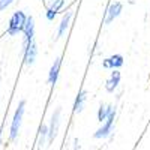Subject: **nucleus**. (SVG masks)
I'll list each match as a JSON object with an SVG mask.
<instances>
[{"mask_svg": "<svg viewBox=\"0 0 150 150\" xmlns=\"http://www.w3.org/2000/svg\"><path fill=\"white\" fill-rule=\"evenodd\" d=\"M116 117H117V105L112 104L111 111H110L107 120H105L104 123H101V126L95 131L93 138H95V140H107V138H110V137L112 135V132H114Z\"/></svg>", "mask_w": 150, "mask_h": 150, "instance_id": "f257e3e1", "label": "nucleus"}, {"mask_svg": "<svg viewBox=\"0 0 150 150\" xmlns=\"http://www.w3.org/2000/svg\"><path fill=\"white\" fill-rule=\"evenodd\" d=\"M27 17L26 12L23 11H17L12 14V17L9 18V23H8V27H6V33L9 36H17L20 33H23L24 27H26V23H27Z\"/></svg>", "mask_w": 150, "mask_h": 150, "instance_id": "f03ea898", "label": "nucleus"}, {"mask_svg": "<svg viewBox=\"0 0 150 150\" xmlns=\"http://www.w3.org/2000/svg\"><path fill=\"white\" fill-rule=\"evenodd\" d=\"M77 6H78V2L75 0L74 5L63 12V15H62V18H60V23H59V26H57L56 38H54L56 42H57L59 39H62V38L68 33V30H69V27H71V23H72V18H74V15H75V9H77Z\"/></svg>", "mask_w": 150, "mask_h": 150, "instance_id": "7ed1b4c3", "label": "nucleus"}, {"mask_svg": "<svg viewBox=\"0 0 150 150\" xmlns=\"http://www.w3.org/2000/svg\"><path fill=\"white\" fill-rule=\"evenodd\" d=\"M26 99H21L18 102V107L14 112V119L11 122V131H9V140L11 141H15L17 137L20 134L21 129V123H23V117H24V112H26Z\"/></svg>", "mask_w": 150, "mask_h": 150, "instance_id": "20e7f679", "label": "nucleus"}, {"mask_svg": "<svg viewBox=\"0 0 150 150\" xmlns=\"http://www.w3.org/2000/svg\"><path fill=\"white\" fill-rule=\"evenodd\" d=\"M123 12V3L120 0H114V2H111L107 9H105V14H104V24L105 26H110V24L114 23Z\"/></svg>", "mask_w": 150, "mask_h": 150, "instance_id": "39448f33", "label": "nucleus"}, {"mask_svg": "<svg viewBox=\"0 0 150 150\" xmlns=\"http://www.w3.org/2000/svg\"><path fill=\"white\" fill-rule=\"evenodd\" d=\"M60 123H62V107H57L51 117H50V123H48V144L53 143L54 138L59 134V129H60Z\"/></svg>", "mask_w": 150, "mask_h": 150, "instance_id": "423d86ee", "label": "nucleus"}, {"mask_svg": "<svg viewBox=\"0 0 150 150\" xmlns=\"http://www.w3.org/2000/svg\"><path fill=\"white\" fill-rule=\"evenodd\" d=\"M38 54H39V48H38L36 41H33L30 45H27L26 48H23V65L24 66H33L36 63Z\"/></svg>", "mask_w": 150, "mask_h": 150, "instance_id": "0eeeda50", "label": "nucleus"}, {"mask_svg": "<svg viewBox=\"0 0 150 150\" xmlns=\"http://www.w3.org/2000/svg\"><path fill=\"white\" fill-rule=\"evenodd\" d=\"M65 8H66V0H51L45 9V20L53 23Z\"/></svg>", "mask_w": 150, "mask_h": 150, "instance_id": "6e6552de", "label": "nucleus"}, {"mask_svg": "<svg viewBox=\"0 0 150 150\" xmlns=\"http://www.w3.org/2000/svg\"><path fill=\"white\" fill-rule=\"evenodd\" d=\"M120 83H122V72H120V69L110 71V75H108V78L105 80V84H104L105 92L107 93H116Z\"/></svg>", "mask_w": 150, "mask_h": 150, "instance_id": "1a4fd4ad", "label": "nucleus"}, {"mask_svg": "<svg viewBox=\"0 0 150 150\" xmlns=\"http://www.w3.org/2000/svg\"><path fill=\"white\" fill-rule=\"evenodd\" d=\"M101 65H102V68H104L105 71L120 69V68H123V65H125V57H123V54H119V53L111 54V56L102 59Z\"/></svg>", "mask_w": 150, "mask_h": 150, "instance_id": "9d476101", "label": "nucleus"}, {"mask_svg": "<svg viewBox=\"0 0 150 150\" xmlns=\"http://www.w3.org/2000/svg\"><path fill=\"white\" fill-rule=\"evenodd\" d=\"M60 69H62V56H59V57H56V59H54L51 68H50V71H48L47 83H48L50 86H51V87H54V86L57 84V81H59V77H60Z\"/></svg>", "mask_w": 150, "mask_h": 150, "instance_id": "9b49d317", "label": "nucleus"}, {"mask_svg": "<svg viewBox=\"0 0 150 150\" xmlns=\"http://www.w3.org/2000/svg\"><path fill=\"white\" fill-rule=\"evenodd\" d=\"M87 98H89V92H87L86 89H81L77 93L75 101H74V105H72V112H74V114H80V112H83V110L86 108Z\"/></svg>", "mask_w": 150, "mask_h": 150, "instance_id": "f8f14e48", "label": "nucleus"}, {"mask_svg": "<svg viewBox=\"0 0 150 150\" xmlns=\"http://www.w3.org/2000/svg\"><path fill=\"white\" fill-rule=\"evenodd\" d=\"M38 150H42L48 144V123H42L38 129V138H36Z\"/></svg>", "mask_w": 150, "mask_h": 150, "instance_id": "ddd939ff", "label": "nucleus"}, {"mask_svg": "<svg viewBox=\"0 0 150 150\" xmlns=\"http://www.w3.org/2000/svg\"><path fill=\"white\" fill-rule=\"evenodd\" d=\"M111 107H112V104H107V102H102L101 105H99V108L96 111V119H98L99 123H104L107 120L110 111H111Z\"/></svg>", "mask_w": 150, "mask_h": 150, "instance_id": "4468645a", "label": "nucleus"}, {"mask_svg": "<svg viewBox=\"0 0 150 150\" xmlns=\"http://www.w3.org/2000/svg\"><path fill=\"white\" fill-rule=\"evenodd\" d=\"M15 0H0V11H6Z\"/></svg>", "mask_w": 150, "mask_h": 150, "instance_id": "2eb2a0df", "label": "nucleus"}, {"mask_svg": "<svg viewBox=\"0 0 150 150\" xmlns=\"http://www.w3.org/2000/svg\"><path fill=\"white\" fill-rule=\"evenodd\" d=\"M74 150H80V140L78 138L74 140Z\"/></svg>", "mask_w": 150, "mask_h": 150, "instance_id": "dca6fc26", "label": "nucleus"}, {"mask_svg": "<svg viewBox=\"0 0 150 150\" xmlns=\"http://www.w3.org/2000/svg\"><path fill=\"white\" fill-rule=\"evenodd\" d=\"M128 3L129 5H135V0H128Z\"/></svg>", "mask_w": 150, "mask_h": 150, "instance_id": "f3484780", "label": "nucleus"}, {"mask_svg": "<svg viewBox=\"0 0 150 150\" xmlns=\"http://www.w3.org/2000/svg\"><path fill=\"white\" fill-rule=\"evenodd\" d=\"M0 83H2V77H0Z\"/></svg>", "mask_w": 150, "mask_h": 150, "instance_id": "a211bd4d", "label": "nucleus"}, {"mask_svg": "<svg viewBox=\"0 0 150 150\" xmlns=\"http://www.w3.org/2000/svg\"><path fill=\"white\" fill-rule=\"evenodd\" d=\"M0 137H2V134H0Z\"/></svg>", "mask_w": 150, "mask_h": 150, "instance_id": "6ab92c4d", "label": "nucleus"}, {"mask_svg": "<svg viewBox=\"0 0 150 150\" xmlns=\"http://www.w3.org/2000/svg\"><path fill=\"white\" fill-rule=\"evenodd\" d=\"M44 2H45V0H44Z\"/></svg>", "mask_w": 150, "mask_h": 150, "instance_id": "aec40b11", "label": "nucleus"}]
</instances>
